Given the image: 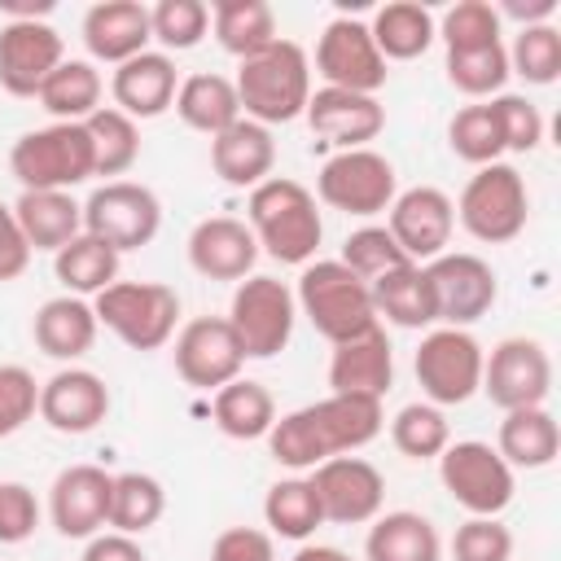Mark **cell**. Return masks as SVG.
<instances>
[{
    "label": "cell",
    "instance_id": "obj_26",
    "mask_svg": "<svg viewBox=\"0 0 561 561\" xmlns=\"http://www.w3.org/2000/svg\"><path fill=\"white\" fill-rule=\"evenodd\" d=\"M149 39H153L149 9L140 0H101L83 13V44L96 61L123 66V61L140 57Z\"/></svg>",
    "mask_w": 561,
    "mask_h": 561
},
{
    "label": "cell",
    "instance_id": "obj_37",
    "mask_svg": "<svg viewBox=\"0 0 561 561\" xmlns=\"http://www.w3.org/2000/svg\"><path fill=\"white\" fill-rule=\"evenodd\" d=\"M175 114L193 131L219 136L224 127H232L241 118V101H237L232 79H224V75H188L175 88Z\"/></svg>",
    "mask_w": 561,
    "mask_h": 561
},
{
    "label": "cell",
    "instance_id": "obj_21",
    "mask_svg": "<svg viewBox=\"0 0 561 561\" xmlns=\"http://www.w3.org/2000/svg\"><path fill=\"white\" fill-rule=\"evenodd\" d=\"M307 123L320 140L342 149H368V140L381 136L386 127V105L364 92H342V88H316L307 96Z\"/></svg>",
    "mask_w": 561,
    "mask_h": 561
},
{
    "label": "cell",
    "instance_id": "obj_41",
    "mask_svg": "<svg viewBox=\"0 0 561 561\" xmlns=\"http://www.w3.org/2000/svg\"><path fill=\"white\" fill-rule=\"evenodd\" d=\"M83 127L92 136L96 175H123V171L136 167V158H140V127L127 114H118L114 105H101Z\"/></svg>",
    "mask_w": 561,
    "mask_h": 561
},
{
    "label": "cell",
    "instance_id": "obj_18",
    "mask_svg": "<svg viewBox=\"0 0 561 561\" xmlns=\"http://www.w3.org/2000/svg\"><path fill=\"white\" fill-rule=\"evenodd\" d=\"M241 342L228 316H197L175 333V373L197 390H219L241 377Z\"/></svg>",
    "mask_w": 561,
    "mask_h": 561
},
{
    "label": "cell",
    "instance_id": "obj_46",
    "mask_svg": "<svg viewBox=\"0 0 561 561\" xmlns=\"http://www.w3.org/2000/svg\"><path fill=\"white\" fill-rule=\"evenodd\" d=\"M210 26V9L202 0H158L149 9V31L167 53H188L202 44Z\"/></svg>",
    "mask_w": 561,
    "mask_h": 561
},
{
    "label": "cell",
    "instance_id": "obj_57",
    "mask_svg": "<svg viewBox=\"0 0 561 561\" xmlns=\"http://www.w3.org/2000/svg\"><path fill=\"white\" fill-rule=\"evenodd\" d=\"M289 561H355V557L342 552V548H329V543H302Z\"/></svg>",
    "mask_w": 561,
    "mask_h": 561
},
{
    "label": "cell",
    "instance_id": "obj_55",
    "mask_svg": "<svg viewBox=\"0 0 561 561\" xmlns=\"http://www.w3.org/2000/svg\"><path fill=\"white\" fill-rule=\"evenodd\" d=\"M83 561H145V548H140L131 535L105 530V535H92V539H88Z\"/></svg>",
    "mask_w": 561,
    "mask_h": 561
},
{
    "label": "cell",
    "instance_id": "obj_42",
    "mask_svg": "<svg viewBox=\"0 0 561 561\" xmlns=\"http://www.w3.org/2000/svg\"><path fill=\"white\" fill-rule=\"evenodd\" d=\"M447 145H451L456 158H465V162H473V167L500 162V153H504V131H500L495 105H491V101H478V105L456 110V118L447 123Z\"/></svg>",
    "mask_w": 561,
    "mask_h": 561
},
{
    "label": "cell",
    "instance_id": "obj_54",
    "mask_svg": "<svg viewBox=\"0 0 561 561\" xmlns=\"http://www.w3.org/2000/svg\"><path fill=\"white\" fill-rule=\"evenodd\" d=\"M26 267H31V245H26L22 228H18L13 206L0 202V285L4 280H18Z\"/></svg>",
    "mask_w": 561,
    "mask_h": 561
},
{
    "label": "cell",
    "instance_id": "obj_9",
    "mask_svg": "<svg viewBox=\"0 0 561 561\" xmlns=\"http://www.w3.org/2000/svg\"><path fill=\"white\" fill-rule=\"evenodd\" d=\"M438 478L447 486V495L469 513V517H500L513 504V469L504 465V456L491 443L465 438V443H447L438 456Z\"/></svg>",
    "mask_w": 561,
    "mask_h": 561
},
{
    "label": "cell",
    "instance_id": "obj_14",
    "mask_svg": "<svg viewBox=\"0 0 561 561\" xmlns=\"http://www.w3.org/2000/svg\"><path fill=\"white\" fill-rule=\"evenodd\" d=\"M311 491L320 500L324 522L333 526H364L381 513L386 478L364 456H333L311 469Z\"/></svg>",
    "mask_w": 561,
    "mask_h": 561
},
{
    "label": "cell",
    "instance_id": "obj_11",
    "mask_svg": "<svg viewBox=\"0 0 561 561\" xmlns=\"http://www.w3.org/2000/svg\"><path fill=\"white\" fill-rule=\"evenodd\" d=\"M158 228H162V202L153 197V188L136 180H105L83 202V232L118 254L149 245Z\"/></svg>",
    "mask_w": 561,
    "mask_h": 561
},
{
    "label": "cell",
    "instance_id": "obj_44",
    "mask_svg": "<svg viewBox=\"0 0 561 561\" xmlns=\"http://www.w3.org/2000/svg\"><path fill=\"white\" fill-rule=\"evenodd\" d=\"M390 443L408 460H438L443 447L451 443V430H447L443 408H434V403H408V408H399L394 421H390Z\"/></svg>",
    "mask_w": 561,
    "mask_h": 561
},
{
    "label": "cell",
    "instance_id": "obj_13",
    "mask_svg": "<svg viewBox=\"0 0 561 561\" xmlns=\"http://www.w3.org/2000/svg\"><path fill=\"white\" fill-rule=\"evenodd\" d=\"M500 412L513 408H543L552 390V359L543 342L535 337H504L482 359V386H478Z\"/></svg>",
    "mask_w": 561,
    "mask_h": 561
},
{
    "label": "cell",
    "instance_id": "obj_1",
    "mask_svg": "<svg viewBox=\"0 0 561 561\" xmlns=\"http://www.w3.org/2000/svg\"><path fill=\"white\" fill-rule=\"evenodd\" d=\"M381 399L368 394H329L320 403L285 412L267 430V451L285 469H316L333 456H351L381 434Z\"/></svg>",
    "mask_w": 561,
    "mask_h": 561
},
{
    "label": "cell",
    "instance_id": "obj_47",
    "mask_svg": "<svg viewBox=\"0 0 561 561\" xmlns=\"http://www.w3.org/2000/svg\"><path fill=\"white\" fill-rule=\"evenodd\" d=\"M337 263H346L359 280H377L381 272L403 267V263H412V259L394 245V237L386 232V224H364V228H355V232L346 237V245H342V259H337Z\"/></svg>",
    "mask_w": 561,
    "mask_h": 561
},
{
    "label": "cell",
    "instance_id": "obj_6",
    "mask_svg": "<svg viewBox=\"0 0 561 561\" xmlns=\"http://www.w3.org/2000/svg\"><path fill=\"white\" fill-rule=\"evenodd\" d=\"M96 324H105L131 351H158L171 342L180 320V294L162 280H114L92 302Z\"/></svg>",
    "mask_w": 561,
    "mask_h": 561
},
{
    "label": "cell",
    "instance_id": "obj_33",
    "mask_svg": "<svg viewBox=\"0 0 561 561\" xmlns=\"http://www.w3.org/2000/svg\"><path fill=\"white\" fill-rule=\"evenodd\" d=\"M210 416H215L219 434H228V438H241V443L267 438V430L276 425V399H272V390L263 381L237 377V381L215 390Z\"/></svg>",
    "mask_w": 561,
    "mask_h": 561
},
{
    "label": "cell",
    "instance_id": "obj_35",
    "mask_svg": "<svg viewBox=\"0 0 561 561\" xmlns=\"http://www.w3.org/2000/svg\"><path fill=\"white\" fill-rule=\"evenodd\" d=\"M210 22H215V39L224 53H232L237 61L263 53L276 35V13L263 0H215L210 4Z\"/></svg>",
    "mask_w": 561,
    "mask_h": 561
},
{
    "label": "cell",
    "instance_id": "obj_28",
    "mask_svg": "<svg viewBox=\"0 0 561 561\" xmlns=\"http://www.w3.org/2000/svg\"><path fill=\"white\" fill-rule=\"evenodd\" d=\"M96 311L88 298H75V294H57L48 298L35 320H31V337L35 346L48 355V359H79L92 351L96 342Z\"/></svg>",
    "mask_w": 561,
    "mask_h": 561
},
{
    "label": "cell",
    "instance_id": "obj_20",
    "mask_svg": "<svg viewBox=\"0 0 561 561\" xmlns=\"http://www.w3.org/2000/svg\"><path fill=\"white\" fill-rule=\"evenodd\" d=\"M110 491H114V473H105L101 465L61 469L48 491V517H53L57 535H66V539L101 535V526L110 522Z\"/></svg>",
    "mask_w": 561,
    "mask_h": 561
},
{
    "label": "cell",
    "instance_id": "obj_7",
    "mask_svg": "<svg viewBox=\"0 0 561 561\" xmlns=\"http://www.w3.org/2000/svg\"><path fill=\"white\" fill-rule=\"evenodd\" d=\"M456 206V219L460 228L473 237V241H486V245H504L513 241L522 228H526V215H530V193H526V180L517 167L508 162H486L469 175V184L460 188V202Z\"/></svg>",
    "mask_w": 561,
    "mask_h": 561
},
{
    "label": "cell",
    "instance_id": "obj_22",
    "mask_svg": "<svg viewBox=\"0 0 561 561\" xmlns=\"http://www.w3.org/2000/svg\"><path fill=\"white\" fill-rule=\"evenodd\" d=\"M39 416L57 434H88L110 416V386L88 368H61L39 386Z\"/></svg>",
    "mask_w": 561,
    "mask_h": 561
},
{
    "label": "cell",
    "instance_id": "obj_40",
    "mask_svg": "<svg viewBox=\"0 0 561 561\" xmlns=\"http://www.w3.org/2000/svg\"><path fill=\"white\" fill-rule=\"evenodd\" d=\"M162 508H167V491H162V482L158 478H149V473H114V491H110V522L105 526H114L118 535H145L149 526H158V517H162Z\"/></svg>",
    "mask_w": 561,
    "mask_h": 561
},
{
    "label": "cell",
    "instance_id": "obj_25",
    "mask_svg": "<svg viewBox=\"0 0 561 561\" xmlns=\"http://www.w3.org/2000/svg\"><path fill=\"white\" fill-rule=\"evenodd\" d=\"M175 61L167 53H140L123 66H114V79H110V96H114V110L127 114L131 123L136 118H158L175 105Z\"/></svg>",
    "mask_w": 561,
    "mask_h": 561
},
{
    "label": "cell",
    "instance_id": "obj_39",
    "mask_svg": "<svg viewBox=\"0 0 561 561\" xmlns=\"http://www.w3.org/2000/svg\"><path fill=\"white\" fill-rule=\"evenodd\" d=\"M263 517L272 526V535L280 539H311L316 526H324V513H320V500L311 491V478H280L267 486L263 495Z\"/></svg>",
    "mask_w": 561,
    "mask_h": 561
},
{
    "label": "cell",
    "instance_id": "obj_36",
    "mask_svg": "<svg viewBox=\"0 0 561 561\" xmlns=\"http://www.w3.org/2000/svg\"><path fill=\"white\" fill-rule=\"evenodd\" d=\"M101 70L92 61H75L66 57L39 88V105L57 118V123H88L101 110Z\"/></svg>",
    "mask_w": 561,
    "mask_h": 561
},
{
    "label": "cell",
    "instance_id": "obj_24",
    "mask_svg": "<svg viewBox=\"0 0 561 561\" xmlns=\"http://www.w3.org/2000/svg\"><path fill=\"white\" fill-rule=\"evenodd\" d=\"M394 381V351L381 324L364 329L359 337H346L329 355V386L333 394H368L381 399Z\"/></svg>",
    "mask_w": 561,
    "mask_h": 561
},
{
    "label": "cell",
    "instance_id": "obj_27",
    "mask_svg": "<svg viewBox=\"0 0 561 561\" xmlns=\"http://www.w3.org/2000/svg\"><path fill=\"white\" fill-rule=\"evenodd\" d=\"M210 167L232 188H259L276 167V140L267 127L237 118L219 136H210Z\"/></svg>",
    "mask_w": 561,
    "mask_h": 561
},
{
    "label": "cell",
    "instance_id": "obj_53",
    "mask_svg": "<svg viewBox=\"0 0 561 561\" xmlns=\"http://www.w3.org/2000/svg\"><path fill=\"white\" fill-rule=\"evenodd\" d=\"M210 561H276L272 535L254 526H228L210 543Z\"/></svg>",
    "mask_w": 561,
    "mask_h": 561
},
{
    "label": "cell",
    "instance_id": "obj_29",
    "mask_svg": "<svg viewBox=\"0 0 561 561\" xmlns=\"http://www.w3.org/2000/svg\"><path fill=\"white\" fill-rule=\"evenodd\" d=\"M13 215H18V228L35 250H48L57 254L61 245H70L79 232H83V206L70 197V193H53V188H26L18 202H13Z\"/></svg>",
    "mask_w": 561,
    "mask_h": 561
},
{
    "label": "cell",
    "instance_id": "obj_23",
    "mask_svg": "<svg viewBox=\"0 0 561 561\" xmlns=\"http://www.w3.org/2000/svg\"><path fill=\"white\" fill-rule=\"evenodd\" d=\"M259 259V241L245 219L210 215L188 232V263L206 280H245Z\"/></svg>",
    "mask_w": 561,
    "mask_h": 561
},
{
    "label": "cell",
    "instance_id": "obj_45",
    "mask_svg": "<svg viewBox=\"0 0 561 561\" xmlns=\"http://www.w3.org/2000/svg\"><path fill=\"white\" fill-rule=\"evenodd\" d=\"M508 75H522L535 88H548L561 79V31L552 22L522 26L508 48Z\"/></svg>",
    "mask_w": 561,
    "mask_h": 561
},
{
    "label": "cell",
    "instance_id": "obj_16",
    "mask_svg": "<svg viewBox=\"0 0 561 561\" xmlns=\"http://www.w3.org/2000/svg\"><path fill=\"white\" fill-rule=\"evenodd\" d=\"M316 70L324 79V88H342V92H364L377 96V88L386 83V57L377 53L373 35L364 22L355 18H333L316 44Z\"/></svg>",
    "mask_w": 561,
    "mask_h": 561
},
{
    "label": "cell",
    "instance_id": "obj_8",
    "mask_svg": "<svg viewBox=\"0 0 561 561\" xmlns=\"http://www.w3.org/2000/svg\"><path fill=\"white\" fill-rule=\"evenodd\" d=\"M294 316H298V302H294V289L285 280H276V276L237 280V294H232V307H228V324H232L245 359L280 355L289 346V337H294Z\"/></svg>",
    "mask_w": 561,
    "mask_h": 561
},
{
    "label": "cell",
    "instance_id": "obj_4",
    "mask_svg": "<svg viewBox=\"0 0 561 561\" xmlns=\"http://www.w3.org/2000/svg\"><path fill=\"white\" fill-rule=\"evenodd\" d=\"M294 302H298V311L311 320V329H316L320 337H329L333 346L346 342V337H359L364 329L377 324L368 280H359V276H355L346 263H337V259H316V263H307L302 276H298Z\"/></svg>",
    "mask_w": 561,
    "mask_h": 561
},
{
    "label": "cell",
    "instance_id": "obj_12",
    "mask_svg": "<svg viewBox=\"0 0 561 561\" xmlns=\"http://www.w3.org/2000/svg\"><path fill=\"white\" fill-rule=\"evenodd\" d=\"M482 359L486 351L478 346V337L469 329H430L416 346V381L425 390V403L434 408H451L478 394L482 386Z\"/></svg>",
    "mask_w": 561,
    "mask_h": 561
},
{
    "label": "cell",
    "instance_id": "obj_2",
    "mask_svg": "<svg viewBox=\"0 0 561 561\" xmlns=\"http://www.w3.org/2000/svg\"><path fill=\"white\" fill-rule=\"evenodd\" d=\"M245 215H250V232H254L259 250H267L276 263L307 267L324 241L316 193L289 175H267L259 188H250Z\"/></svg>",
    "mask_w": 561,
    "mask_h": 561
},
{
    "label": "cell",
    "instance_id": "obj_34",
    "mask_svg": "<svg viewBox=\"0 0 561 561\" xmlns=\"http://www.w3.org/2000/svg\"><path fill=\"white\" fill-rule=\"evenodd\" d=\"M368 35H373V44H377V53L386 61H412V57H421L434 44L438 31H434V13L425 4H416V0H390V4L377 9Z\"/></svg>",
    "mask_w": 561,
    "mask_h": 561
},
{
    "label": "cell",
    "instance_id": "obj_30",
    "mask_svg": "<svg viewBox=\"0 0 561 561\" xmlns=\"http://www.w3.org/2000/svg\"><path fill=\"white\" fill-rule=\"evenodd\" d=\"M368 294H373V311L386 316L399 329H430V324H438L434 289H430V276H425L421 263H403V267L381 272L377 280H368Z\"/></svg>",
    "mask_w": 561,
    "mask_h": 561
},
{
    "label": "cell",
    "instance_id": "obj_43",
    "mask_svg": "<svg viewBox=\"0 0 561 561\" xmlns=\"http://www.w3.org/2000/svg\"><path fill=\"white\" fill-rule=\"evenodd\" d=\"M508 79V48L482 44V48H451L447 53V83L460 88L465 96H500Z\"/></svg>",
    "mask_w": 561,
    "mask_h": 561
},
{
    "label": "cell",
    "instance_id": "obj_15",
    "mask_svg": "<svg viewBox=\"0 0 561 561\" xmlns=\"http://www.w3.org/2000/svg\"><path fill=\"white\" fill-rule=\"evenodd\" d=\"M451 228H456V206L443 188L434 184H416L408 193H399L386 210V232L394 237V245L412 259V263H434L438 254H447L451 245Z\"/></svg>",
    "mask_w": 561,
    "mask_h": 561
},
{
    "label": "cell",
    "instance_id": "obj_5",
    "mask_svg": "<svg viewBox=\"0 0 561 561\" xmlns=\"http://www.w3.org/2000/svg\"><path fill=\"white\" fill-rule=\"evenodd\" d=\"M9 171L26 188H53L70 193L75 184L96 175V153L92 136L83 123H48L35 131H22L9 149Z\"/></svg>",
    "mask_w": 561,
    "mask_h": 561
},
{
    "label": "cell",
    "instance_id": "obj_19",
    "mask_svg": "<svg viewBox=\"0 0 561 561\" xmlns=\"http://www.w3.org/2000/svg\"><path fill=\"white\" fill-rule=\"evenodd\" d=\"M61 61H66V44L57 26H48L44 18L0 26V88L9 96H39L44 79Z\"/></svg>",
    "mask_w": 561,
    "mask_h": 561
},
{
    "label": "cell",
    "instance_id": "obj_3",
    "mask_svg": "<svg viewBox=\"0 0 561 561\" xmlns=\"http://www.w3.org/2000/svg\"><path fill=\"white\" fill-rule=\"evenodd\" d=\"M232 88L241 101V118L259 127L294 123L311 96V61L294 39H272L263 53L237 66Z\"/></svg>",
    "mask_w": 561,
    "mask_h": 561
},
{
    "label": "cell",
    "instance_id": "obj_38",
    "mask_svg": "<svg viewBox=\"0 0 561 561\" xmlns=\"http://www.w3.org/2000/svg\"><path fill=\"white\" fill-rule=\"evenodd\" d=\"M118 259H123L118 250H110L105 241L79 232L70 245H61L53 254V272L66 285V294H75V298H88L92 294L96 298L101 289H110L118 280Z\"/></svg>",
    "mask_w": 561,
    "mask_h": 561
},
{
    "label": "cell",
    "instance_id": "obj_52",
    "mask_svg": "<svg viewBox=\"0 0 561 561\" xmlns=\"http://www.w3.org/2000/svg\"><path fill=\"white\" fill-rule=\"evenodd\" d=\"M39 526V500L26 482H0V543H22Z\"/></svg>",
    "mask_w": 561,
    "mask_h": 561
},
{
    "label": "cell",
    "instance_id": "obj_56",
    "mask_svg": "<svg viewBox=\"0 0 561 561\" xmlns=\"http://www.w3.org/2000/svg\"><path fill=\"white\" fill-rule=\"evenodd\" d=\"M500 18H517L522 26H539V22H552L557 13V0H504V9H495Z\"/></svg>",
    "mask_w": 561,
    "mask_h": 561
},
{
    "label": "cell",
    "instance_id": "obj_17",
    "mask_svg": "<svg viewBox=\"0 0 561 561\" xmlns=\"http://www.w3.org/2000/svg\"><path fill=\"white\" fill-rule=\"evenodd\" d=\"M425 276L434 289V311L447 329H469L500 298L495 272L478 254H438L434 263H425Z\"/></svg>",
    "mask_w": 561,
    "mask_h": 561
},
{
    "label": "cell",
    "instance_id": "obj_48",
    "mask_svg": "<svg viewBox=\"0 0 561 561\" xmlns=\"http://www.w3.org/2000/svg\"><path fill=\"white\" fill-rule=\"evenodd\" d=\"M434 31L443 35L447 53H451V48L500 44V13H495V4H486V0H460V4H451V9L443 13V22H438Z\"/></svg>",
    "mask_w": 561,
    "mask_h": 561
},
{
    "label": "cell",
    "instance_id": "obj_49",
    "mask_svg": "<svg viewBox=\"0 0 561 561\" xmlns=\"http://www.w3.org/2000/svg\"><path fill=\"white\" fill-rule=\"evenodd\" d=\"M456 561H513V530L500 517H469L451 535Z\"/></svg>",
    "mask_w": 561,
    "mask_h": 561
},
{
    "label": "cell",
    "instance_id": "obj_31",
    "mask_svg": "<svg viewBox=\"0 0 561 561\" xmlns=\"http://www.w3.org/2000/svg\"><path fill=\"white\" fill-rule=\"evenodd\" d=\"M443 543L430 517L394 508V513H377L364 539V561H438Z\"/></svg>",
    "mask_w": 561,
    "mask_h": 561
},
{
    "label": "cell",
    "instance_id": "obj_51",
    "mask_svg": "<svg viewBox=\"0 0 561 561\" xmlns=\"http://www.w3.org/2000/svg\"><path fill=\"white\" fill-rule=\"evenodd\" d=\"M39 412V381L22 364H0V438L18 434Z\"/></svg>",
    "mask_w": 561,
    "mask_h": 561
},
{
    "label": "cell",
    "instance_id": "obj_50",
    "mask_svg": "<svg viewBox=\"0 0 561 561\" xmlns=\"http://www.w3.org/2000/svg\"><path fill=\"white\" fill-rule=\"evenodd\" d=\"M500 131H504V153H530L543 140V114L535 110V101L517 96V92H500L491 96Z\"/></svg>",
    "mask_w": 561,
    "mask_h": 561
},
{
    "label": "cell",
    "instance_id": "obj_10",
    "mask_svg": "<svg viewBox=\"0 0 561 561\" xmlns=\"http://www.w3.org/2000/svg\"><path fill=\"white\" fill-rule=\"evenodd\" d=\"M316 193L324 206H333L342 215L373 219V215L390 210V202L399 197V175H394L390 158L377 149H342L320 167Z\"/></svg>",
    "mask_w": 561,
    "mask_h": 561
},
{
    "label": "cell",
    "instance_id": "obj_32",
    "mask_svg": "<svg viewBox=\"0 0 561 561\" xmlns=\"http://www.w3.org/2000/svg\"><path fill=\"white\" fill-rule=\"evenodd\" d=\"M495 451L508 469H548L561 451V430L548 408H513L500 421Z\"/></svg>",
    "mask_w": 561,
    "mask_h": 561
}]
</instances>
